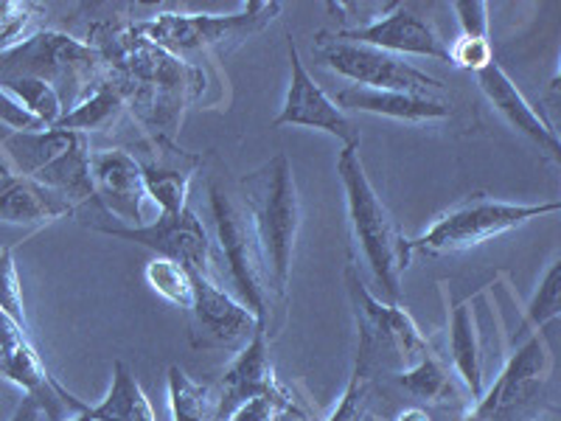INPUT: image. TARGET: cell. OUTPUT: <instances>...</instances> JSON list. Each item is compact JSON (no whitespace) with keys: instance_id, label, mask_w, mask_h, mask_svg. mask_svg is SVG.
Here are the masks:
<instances>
[{"instance_id":"obj_32","label":"cell","mask_w":561,"mask_h":421,"mask_svg":"<svg viewBox=\"0 0 561 421\" xmlns=\"http://www.w3.org/2000/svg\"><path fill=\"white\" fill-rule=\"evenodd\" d=\"M39 18H43V9L37 3L0 0V54L37 34Z\"/></svg>"},{"instance_id":"obj_13","label":"cell","mask_w":561,"mask_h":421,"mask_svg":"<svg viewBox=\"0 0 561 421\" xmlns=\"http://www.w3.org/2000/svg\"><path fill=\"white\" fill-rule=\"evenodd\" d=\"M192 307H188V329H192V345L203 351H239L262 320L255 318L237 295L219 284L217 278L203 273H192Z\"/></svg>"},{"instance_id":"obj_5","label":"cell","mask_w":561,"mask_h":421,"mask_svg":"<svg viewBox=\"0 0 561 421\" xmlns=\"http://www.w3.org/2000/svg\"><path fill=\"white\" fill-rule=\"evenodd\" d=\"M0 147L18 167V174L32 178L48 192L68 200L77 214L88 205L99 208L93 180H90V152L93 149H90L88 135L59 127L26 129V133L14 129L0 138Z\"/></svg>"},{"instance_id":"obj_16","label":"cell","mask_w":561,"mask_h":421,"mask_svg":"<svg viewBox=\"0 0 561 421\" xmlns=\"http://www.w3.org/2000/svg\"><path fill=\"white\" fill-rule=\"evenodd\" d=\"M124 149L138 163L147 197L154 200L160 214L172 217L188 208V192H192L194 174L203 167V155L188 152L174 140L149 138V135H140L133 147Z\"/></svg>"},{"instance_id":"obj_34","label":"cell","mask_w":561,"mask_h":421,"mask_svg":"<svg viewBox=\"0 0 561 421\" xmlns=\"http://www.w3.org/2000/svg\"><path fill=\"white\" fill-rule=\"evenodd\" d=\"M368 374H363V371L354 365L348 385H345L343 396H340L337 408L332 410V416L325 421H365V416H368Z\"/></svg>"},{"instance_id":"obj_27","label":"cell","mask_w":561,"mask_h":421,"mask_svg":"<svg viewBox=\"0 0 561 421\" xmlns=\"http://www.w3.org/2000/svg\"><path fill=\"white\" fill-rule=\"evenodd\" d=\"M393 379L408 390L410 396L421 399V402H449L455 396V377L449 368L440 363L435 351L424 354L419 363H413L404 371H393Z\"/></svg>"},{"instance_id":"obj_39","label":"cell","mask_w":561,"mask_h":421,"mask_svg":"<svg viewBox=\"0 0 561 421\" xmlns=\"http://www.w3.org/2000/svg\"><path fill=\"white\" fill-rule=\"evenodd\" d=\"M393 421H433V416H430L427 408H419V405H413V408H404Z\"/></svg>"},{"instance_id":"obj_7","label":"cell","mask_w":561,"mask_h":421,"mask_svg":"<svg viewBox=\"0 0 561 421\" xmlns=\"http://www.w3.org/2000/svg\"><path fill=\"white\" fill-rule=\"evenodd\" d=\"M345 287H348L351 309L357 318V363L354 365L363 374L370 377V371L377 365L390 368V374L404 371L433 351L408 309L399 304H385L377 295H370L354 264L345 268Z\"/></svg>"},{"instance_id":"obj_8","label":"cell","mask_w":561,"mask_h":421,"mask_svg":"<svg viewBox=\"0 0 561 421\" xmlns=\"http://www.w3.org/2000/svg\"><path fill=\"white\" fill-rule=\"evenodd\" d=\"M559 200H550V203H505V200H494L489 194H469L453 208L444 210L440 217H435L424 234L410 239V248L430 255L460 253V250L480 248L491 239L511 234L530 219L559 214Z\"/></svg>"},{"instance_id":"obj_25","label":"cell","mask_w":561,"mask_h":421,"mask_svg":"<svg viewBox=\"0 0 561 421\" xmlns=\"http://www.w3.org/2000/svg\"><path fill=\"white\" fill-rule=\"evenodd\" d=\"M127 113L122 90L115 88L107 77L90 88L82 99H79L68 113L59 118V129H73V133H107L115 124L122 122V115Z\"/></svg>"},{"instance_id":"obj_6","label":"cell","mask_w":561,"mask_h":421,"mask_svg":"<svg viewBox=\"0 0 561 421\" xmlns=\"http://www.w3.org/2000/svg\"><path fill=\"white\" fill-rule=\"evenodd\" d=\"M18 77L43 79L51 84L68 113L90 88L102 82L104 62L93 45L70 34L39 29L26 43L0 54V82Z\"/></svg>"},{"instance_id":"obj_19","label":"cell","mask_w":561,"mask_h":421,"mask_svg":"<svg viewBox=\"0 0 561 421\" xmlns=\"http://www.w3.org/2000/svg\"><path fill=\"white\" fill-rule=\"evenodd\" d=\"M478 77V88L483 90V96L489 99V104L503 115V122L508 124L514 133H519L523 138H528L539 152L545 155L548 160L559 163L561 160V144H559V135L556 129L545 122V115L523 96V90L514 84V79L500 68V62L489 65L483 68Z\"/></svg>"},{"instance_id":"obj_14","label":"cell","mask_w":561,"mask_h":421,"mask_svg":"<svg viewBox=\"0 0 561 421\" xmlns=\"http://www.w3.org/2000/svg\"><path fill=\"white\" fill-rule=\"evenodd\" d=\"M0 377L18 385L20 390H26V396H32V399H37L43 413L51 416V421H62L59 408H70L73 413H82L88 408V402L77 399L48 374L26 329H20L3 312H0Z\"/></svg>"},{"instance_id":"obj_31","label":"cell","mask_w":561,"mask_h":421,"mask_svg":"<svg viewBox=\"0 0 561 421\" xmlns=\"http://www.w3.org/2000/svg\"><path fill=\"white\" fill-rule=\"evenodd\" d=\"M144 278H147L149 287L167 300V304H174L180 309L192 307V270H185L183 264L154 255V259L147 262V268H144Z\"/></svg>"},{"instance_id":"obj_37","label":"cell","mask_w":561,"mask_h":421,"mask_svg":"<svg viewBox=\"0 0 561 421\" xmlns=\"http://www.w3.org/2000/svg\"><path fill=\"white\" fill-rule=\"evenodd\" d=\"M0 124H7L9 129H23V133L26 129H43L26 110L3 93V88H0Z\"/></svg>"},{"instance_id":"obj_1","label":"cell","mask_w":561,"mask_h":421,"mask_svg":"<svg viewBox=\"0 0 561 421\" xmlns=\"http://www.w3.org/2000/svg\"><path fill=\"white\" fill-rule=\"evenodd\" d=\"M88 45L102 54L104 77L122 90L144 135L174 140L188 104L203 96L205 70L140 37L133 23H96Z\"/></svg>"},{"instance_id":"obj_15","label":"cell","mask_w":561,"mask_h":421,"mask_svg":"<svg viewBox=\"0 0 561 421\" xmlns=\"http://www.w3.org/2000/svg\"><path fill=\"white\" fill-rule=\"evenodd\" d=\"M287 54H289V88L278 115L273 118V129L309 127L343 140V147H359L357 127L345 118V113L334 104V99L325 96V90L314 82V77L309 73L304 59H300V52H298V45H295L293 34L287 37Z\"/></svg>"},{"instance_id":"obj_26","label":"cell","mask_w":561,"mask_h":421,"mask_svg":"<svg viewBox=\"0 0 561 421\" xmlns=\"http://www.w3.org/2000/svg\"><path fill=\"white\" fill-rule=\"evenodd\" d=\"M172 421H219V396L210 383H197L180 365L167 377Z\"/></svg>"},{"instance_id":"obj_2","label":"cell","mask_w":561,"mask_h":421,"mask_svg":"<svg viewBox=\"0 0 561 421\" xmlns=\"http://www.w3.org/2000/svg\"><path fill=\"white\" fill-rule=\"evenodd\" d=\"M239 200L259 239L270 295L273 300L287 304L295 242L300 230V197L287 155L278 152L267 163L244 174L239 180Z\"/></svg>"},{"instance_id":"obj_33","label":"cell","mask_w":561,"mask_h":421,"mask_svg":"<svg viewBox=\"0 0 561 421\" xmlns=\"http://www.w3.org/2000/svg\"><path fill=\"white\" fill-rule=\"evenodd\" d=\"M0 312L9 315L20 329L28 332L26 300H23L18 264H14V248H0Z\"/></svg>"},{"instance_id":"obj_17","label":"cell","mask_w":561,"mask_h":421,"mask_svg":"<svg viewBox=\"0 0 561 421\" xmlns=\"http://www.w3.org/2000/svg\"><path fill=\"white\" fill-rule=\"evenodd\" d=\"M334 37L345 39V43H359L379 48L393 57H427L438 59V62H449V43L440 37L424 18L410 12L402 3H388V12L379 14L377 20H370L365 26H348L337 29Z\"/></svg>"},{"instance_id":"obj_3","label":"cell","mask_w":561,"mask_h":421,"mask_svg":"<svg viewBox=\"0 0 561 421\" xmlns=\"http://www.w3.org/2000/svg\"><path fill=\"white\" fill-rule=\"evenodd\" d=\"M337 174L345 194V214H348L351 239L363 255L388 304L402 300V275L410 268V239L404 237L388 205L368 180L359 158V147H343L337 155Z\"/></svg>"},{"instance_id":"obj_18","label":"cell","mask_w":561,"mask_h":421,"mask_svg":"<svg viewBox=\"0 0 561 421\" xmlns=\"http://www.w3.org/2000/svg\"><path fill=\"white\" fill-rule=\"evenodd\" d=\"M90 180H93L99 208L107 217L122 219V223H127V228L144 225L147 189H144L138 163L127 149H93L90 152Z\"/></svg>"},{"instance_id":"obj_35","label":"cell","mask_w":561,"mask_h":421,"mask_svg":"<svg viewBox=\"0 0 561 421\" xmlns=\"http://www.w3.org/2000/svg\"><path fill=\"white\" fill-rule=\"evenodd\" d=\"M491 62H494V45L489 37H463L460 34L458 39L449 43V65H455V68L480 73Z\"/></svg>"},{"instance_id":"obj_4","label":"cell","mask_w":561,"mask_h":421,"mask_svg":"<svg viewBox=\"0 0 561 421\" xmlns=\"http://www.w3.org/2000/svg\"><path fill=\"white\" fill-rule=\"evenodd\" d=\"M278 14L280 3L250 0L233 14L158 12L147 20H133V29L172 57L199 68V59L237 52L253 34H262Z\"/></svg>"},{"instance_id":"obj_20","label":"cell","mask_w":561,"mask_h":421,"mask_svg":"<svg viewBox=\"0 0 561 421\" xmlns=\"http://www.w3.org/2000/svg\"><path fill=\"white\" fill-rule=\"evenodd\" d=\"M77 210L68 200L48 192L32 178L12 172L0 160V223L20 228H43L62 217H73Z\"/></svg>"},{"instance_id":"obj_30","label":"cell","mask_w":561,"mask_h":421,"mask_svg":"<svg viewBox=\"0 0 561 421\" xmlns=\"http://www.w3.org/2000/svg\"><path fill=\"white\" fill-rule=\"evenodd\" d=\"M561 312V255L556 253L545 268L542 278L536 284L534 298L525 307L523 332H542Z\"/></svg>"},{"instance_id":"obj_36","label":"cell","mask_w":561,"mask_h":421,"mask_svg":"<svg viewBox=\"0 0 561 421\" xmlns=\"http://www.w3.org/2000/svg\"><path fill=\"white\" fill-rule=\"evenodd\" d=\"M453 12L463 37H489V3L483 0H455Z\"/></svg>"},{"instance_id":"obj_22","label":"cell","mask_w":561,"mask_h":421,"mask_svg":"<svg viewBox=\"0 0 561 421\" xmlns=\"http://www.w3.org/2000/svg\"><path fill=\"white\" fill-rule=\"evenodd\" d=\"M340 110H357V113L382 115L393 122L430 124L444 122L453 115V104L440 102L438 96H421V93H402V90H368V88H345L337 93Z\"/></svg>"},{"instance_id":"obj_10","label":"cell","mask_w":561,"mask_h":421,"mask_svg":"<svg viewBox=\"0 0 561 421\" xmlns=\"http://www.w3.org/2000/svg\"><path fill=\"white\" fill-rule=\"evenodd\" d=\"M314 59L337 77L348 79L354 88L402 90V93H421V96H438L444 90V82L430 77L427 70L413 68L402 57L385 54L370 45L345 43L334 37V32L314 34Z\"/></svg>"},{"instance_id":"obj_40","label":"cell","mask_w":561,"mask_h":421,"mask_svg":"<svg viewBox=\"0 0 561 421\" xmlns=\"http://www.w3.org/2000/svg\"><path fill=\"white\" fill-rule=\"evenodd\" d=\"M528 421H559V416H556V413H542V416H534V419H528Z\"/></svg>"},{"instance_id":"obj_11","label":"cell","mask_w":561,"mask_h":421,"mask_svg":"<svg viewBox=\"0 0 561 421\" xmlns=\"http://www.w3.org/2000/svg\"><path fill=\"white\" fill-rule=\"evenodd\" d=\"M82 223L88 225V228L104 234V237L135 242L140 244V248L152 250L160 259H172V262L183 264V268L192 270V273H203L210 275V278H217V253H214V242H210L203 219H199L192 208L172 214V217L160 214L158 223L138 225V228L107 223V214L84 217Z\"/></svg>"},{"instance_id":"obj_38","label":"cell","mask_w":561,"mask_h":421,"mask_svg":"<svg viewBox=\"0 0 561 421\" xmlns=\"http://www.w3.org/2000/svg\"><path fill=\"white\" fill-rule=\"evenodd\" d=\"M39 416H43V408L37 405V399L26 396V399L18 405V410H14V416L9 421H39Z\"/></svg>"},{"instance_id":"obj_24","label":"cell","mask_w":561,"mask_h":421,"mask_svg":"<svg viewBox=\"0 0 561 421\" xmlns=\"http://www.w3.org/2000/svg\"><path fill=\"white\" fill-rule=\"evenodd\" d=\"M62 421H158L154 410L149 405V396L144 394L140 383L135 379L127 363L115 360L113 363V379H110V390L102 402L93 408H84L82 413H73Z\"/></svg>"},{"instance_id":"obj_42","label":"cell","mask_w":561,"mask_h":421,"mask_svg":"<svg viewBox=\"0 0 561 421\" xmlns=\"http://www.w3.org/2000/svg\"><path fill=\"white\" fill-rule=\"evenodd\" d=\"M289 421H307V419H304V416H295V419H289Z\"/></svg>"},{"instance_id":"obj_41","label":"cell","mask_w":561,"mask_h":421,"mask_svg":"<svg viewBox=\"0 0 561 421\" xmlns=\"http://www.w3.org/2000/svg\"><path fill=\"white\" fill-rule=\"evenodd\" d=\"M365 421H379V419H377V416H370V413H368V416H365Z\"/></svg>"},{"instance_id":"obj_12","label":"cell","mask_w":561,"mask_h":421,"mask_svg":"<svg viewBox=\"0 0 561 421\" xmlns=\"http://www.w3.org/2000/svg\"><path fill=\"white\" fill-rule=\"evenodd\" d=\"M553 374V351L542 332H534L503 363L494 383L474 399L472 410L460 421H500L514 410L525 408L539 396Z\"/></svg>"},{"instance_id":"obj_29","label":"cell","mask_w":561,"mask_h":421,"mask_svg":"<svg viewBox=\"0 0 561 421\" xmlns=\"http://www.w3.org/2000/svg\"><path fill=\"white\" fill-rule=\"evenodd\" d=\"M295 416L307 413L300 410L298 399H295L293 390L287 385H275V388L262 390V394H253L242 402H237L228 413L222 416V421H289Z\"/></svg>"},{"instance_id":"obj_23","label":"cell","mask_w":561,"mask_h":421,"mask_svg":"<svg viewBox=\"0 0 561 421\" xmlns=\"http://www.w3.org/2000/svg\"><path fill=\"white\" fill-rule=\"evenodd\" d=\"M447 340L455 377L460 379V385H463L466 394L472 396L474 402L485 390V343L472 300H463V304L453 307Z\"/></svg>"},{"instance_id":"obj_9","label":"cell","mask_w":561,"mask_h":421,"mask_svg":"<svg viewBox=\"0 0 561 421\" xmlns=\"http://www.w3.org/2000/svg\"><path fill=\"white\" fill-rule=\"evenodd\" d=\"M208 208L214 234H217L219 255L228 264L230 284L237 287L239 300H242L244 307L267 326L270 334L273 295H270L262 250H259V239H255L248 210H244L239 194H233V189L222 178L208 180Z\"/></svg>"},{"instance_id":"obj_28","label":"cell","mask_w":561,"mask_h":421,"mask_svg":"<svg viewBox=\"0 0 561 421\" xmlns=\"http://www.w3.org/2000/svg\"><path fill=\"white\" fill-rule=\"evenodd\" d=\"M0 88H3V93H7L12 102H18L20 107L26 110L43 129L57 127L59 118L65 115V104L62 99H59V93L51 84L43 82V79H7V82H0Z\"/></svg>"},{"instance_id":"obj_21","label":"cell","mask_w":561,"mask_h":421,"mask_svg":"<svg viewBox=\"0 0 561 421\" xmlns=\"http://www.w3.org/2000/svg\"><path fill=\"white\" fill-rule=\"evenodd\" d=\"M267 340V326H259L253 338L233 354V360H230L222 377H219V383L214 385L219 396V421H222V416L237 402L278 385L273 360H270Z\"/></svg>"}]
</instances>
